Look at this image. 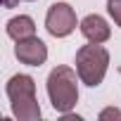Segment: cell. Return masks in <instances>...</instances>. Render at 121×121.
<instances>
[{
  "mask_svg": "<svg viewBox=\"0 0 121 121\" xmlns=\"http://www.w3.org/2000/svg\"><path fill=\"white\" fill-rule=\"evenodd\" d=\"M78 71L62 64V67H55L50 74H48V81H45V90H48V97H50V104L57 114H67L76 107L78 102Z\"/></svg>",
  "mask_w": 121,
  "mask_h": 121,
  "instance_id": "6da1fadb",
  "label": "cell"
},
{
  "mask_svg": "<svg viewBox=\"0 0 121 121\" xmlns=\"http://www.w3.org/2000/svg\"><path fill=\"white\" fill-rule=\"evenodd\" d=\"M76 71L81 83L97 88L109 71V50L102 43H88L76 50Z\"/></svg>",
  "mask_w": 121,
  "mask_h": 121,
  "instance_id": "7a4b0ae2",
  "label": "cell"
},
{
  "mask_svg": "<svg viewBox=\"0 0 121 121\" xmlns=\"http://www.w3.org/2000/svg\"><path fill=\"white\" fill-rule=\"evenodd\" d=\"M81 22L76 19V12L69 3H55L48 7V14H45V29L52 38H67L76 31Z\"/></svg>",
  "mask_w": 121,
  "mask_h": 121,
  "instance_id": "3957f363",
  "label": "cell"
},
{
  "mask_svg": "<svg viewBox=\"0 0 121 121\" xmlns=\"http://www.w3.org/2000/svg\"><path fill=\"white\" fill-rule=\"evenodd\" d=\"M14 57L19 59L22 64H26V67H40V64H45V59H48V45H45L38 36L17 40V45H14Z\"/></svg>",
  "mask_w": 121,
  "mask_h": 121,
  "instance_id": "277c9868",
  "label": "cell"
},
{
  "mask_svg": "<svg viewBox=\"0 0 121 121\" xmlns=\"http://www.w3.org/2000/svg\"><path fill=\"white\" fill-rule=\"evenodd\" d=\"M5 93H7L10 104L38 100V97H36V81H33V76H29V74H14V76L5 83Z\"/></svg>",
  "mask_w": 121,
  "mask_h": 121,
  "instance_id": "5b68a950",
  "label": "cell"
},
{
  "mask_svg": "<svg viewBox=\"0 0 121 121\" xmlns=\"http://www.w3.org/2000/svg\"><path fill=\"white\" fill-rule=\"evenodd\" d=\"M78 29L88 43H107L112 38V26L107 24V19L102 14H86L81 19Z\"/></svg>",
  "mask_w": 121,
  "mask_h": 121,
  "instance_id": "8992f818",
  "label": "cell"
},
{
  "mask_svg": "<svg viewBox=\"0 0 121 121\" xmlns=\"http://www.w3.org/2000/svg\"><path fill=\"white\" fill-rule=\"evenodd\" d=\"M5 33L17 43V40H24V38H31L36 36V22L29 17V14H19V17H12L7 24H5Z\"/></svg>",
  "mask_w": 121,
  "mask_h": 121,
  "instance_id": "52a82bcc",
  "label": "cell"
},
{
  "mask_svg": "<svg viewBox=\"0 0 121 121\" xmlns=\"http://www.w3.org/2000/svg\"><path fill=\"white\" fill-rule=\"evenodd\" d=\"M10 109H12V114H14V119H19V121H38L40 119V104H38V100H29V102H17V104H10Z\"/></svg>",
  "mask_w": 121,
  "mask_h": 121,
  "instance_id": "ba28073f",
  "label": "cell"
},
{
  "mask_svg": "<svg viewBox=\"0 0 121 121\" xmlns=\"http://www.w3.org/2000/svg\"><path fill=\"white\" fill-rule=\"evenodd\" d=\"M107 12L114 19V24L121 29V0H107Z\"/></svg>",
  "mask_w": 121,
  "mask_h": 121,
  "instance_id": "9c48e42d",
  "label": "cell"
},
{
  "mask_svg": "<svg viewBox=\"0 0 121 121\" xmlns=\"http://www.w3.org/2000/svg\"><path fill=\"white\" fill-rule=\"evenodd\" d=\"M97 119H100V121H109V119H119V121H121V109L107 107V109H102V112L97 114Z\"/></svg>",
  "mask_w": 121,
  "mask_h": 121,
  "instance_id": "30bf717a",
  "label": "cell"
},
{
  "mask_svg": "<svg viewBox=\"0 0 121 121\" xmlns=\"http://www.w3.org/2000/svg\"><path fill=\"white\" fill-rule=\"evenodd\" d=\"M3 5H5L7 10H12V7H17V5H19V0H3Z\"/></svg>",
  "mask_w": 121,
  "mask_h": 121,
  "instance_id": "8fae6325",
  "label": "cell"
},
{
  "mask_svg": "<svg viewBox=\"0 0 121 121\" xmlns=\"http://www.w3.org/2000/svg\"><path fill=\"white\" fill-rule=\"evenodd\" d=\"M26 3H36V0H26Z\"/></svg>",
  "mask_w": 121,
  "mask_h": 121,
  "instance_id": "7c38bea8",
  "label": "cell"
}]
</instances>
